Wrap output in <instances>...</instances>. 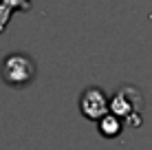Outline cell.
<instances>
[{"label": "cell", "mask_w": 152, "mask_h": 150, "mask_svg": "<svg viewBox=\"0 0 152 150\" xmlns=\"http://www.w3.org/2000/svg\"><path fill=\"white\" fill-rule=\"evenodd\" d=\"M0 75L13 89H22L35 77V62L27 53H11L0 64Z\"/></svg>", "instance_id": "cell-1"}, {"label": "cell", "mask_w": 152, "mask_h": 150, "mask_svg": "<svg viewBox=\"0 0 152 150\" xmlns=\"http://www.w3.org/2000/svg\"><path fill=\"white\" fill-rule=\"evenodd\" d=\"M80 108L86 117H93V119H102L106 115V110L110 108L108 104V97L104 91L99 89H86L80 97Z\"/></svg>", "instance_id": "cell-2"}, {"label": "cell", "mask_w": 152, "mask_h": 150, "mask_svg": "<svg viewBox=\"0 0 152 150\" xmlns=\"http://www.w3.org/2000/svg\"><path fill=\"white\" fill-rule=\"evenodd\" d=\"M18 9H24V11L31 9V0H0V33L7 29L13 11Z\"/></svg>", "instance_id": "cell-3"}, {"label": "cell", "mask_w": 152, "mask_h": 150, "mask_svg": "<svg viewBox=\"0 0 152 150\" xmlns=\"http://www.w3.org/2000/svg\"><path fill=\"white\" fill-rule=\"evenodd\" d=\"M99 130H102V135H106V137H115L119 130H121V121H119L117 115H104L102 119H99Z\"/></svg>", "instance_id": "cell-4"}]
</instances>
